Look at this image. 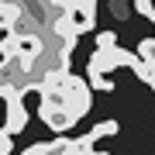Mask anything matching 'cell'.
<instances>
[{"label":"cell","instance_id":"277c9868","mask_svg":"<svg viewBox=\"0 0 155 155\" xmlns=\"http://www.w3.org/2000/svg\"><path fill=\"white\" fill-rule=\"evenodd\" d=\"M21 14H24L21 7L0 4V28H4V31H14V24H17V17H21Z\"/></svg>","mask_w":155,"mask_h":155},{"label":"cell","instance_id":"ba28073f","mask_svg":"<svg viewBox=\"0 0 155 155\" xmlns=\"http://www.w3.org/2000/svg\"><path fill=\"white\" fill-rule=\"evenodd\" d=\"M134 11L148 21H155V0H134Z\"/></svg>","mask_w":155,"mask_h":155},{"label":"cell","instance_id":"8992f818","mask_svg":"<svg viewBox=\"0 0 155 155\" xmlns=\"http://www.w3.org/2000/svg\"><path fill=\"white\" fill-rule=\"evenodd\" d=\"M110 134H117V121H100L93 131H90V138L100 141V138H110Z\"/></svg>","mask_w":155,"mask_h":155},{"label":"cell","instance_id":"6da1fadb","mask_svg":"<svg viewBox=\"0 0 155 155\" xmlns=\"http://www.w3.org/2000/svg\"><path fill=\"white\" fill-rule=\"evenodd\" d=\"M62 97H66V110L72 114V121H79V117L90 114V104H93V97H90V86L83 83L79 76H69L62 79Z\"/></svg>","mask_w":155,"mask_h":155},{"label":"cell","instance_id":"8fae6325","mask_svg":"<svg viewBox=\"0 0 155 155\" xmlns=\"http://www.w3.org/2000/svg\"><path fill=\"white\" fill-rule=\"evenodd\" d=\"M24 155H48V145H31Z\"/></svg>","mask_w":155,"mask_h":155},{"label":"cell","instance_id":"9c48e42d","mask_svg":"<svg viewBox=\"0 0 155 155\" xmlns=\"http://www.w3.org/2000/svg\"><path fill=\"white\" fill-rule=\"evenodd\" d=\"M0 52H4V59H11V55H17V35H7V38L0 41Z\"/></svg>","mask_w":155,"mask_h":155},{"label":"cell","instance_id":"30bf717a","mask_svg":"<svg viewBox=\"0 0 155 155\" xmlns=\"http://www.w3.org/2000/svg\"><path fill=\"white\" fill-rule=\"evenodd\" d=\"M11 152H14V138L0 131V155H11Z\"/></svg>","mask_w":155,"mask_h":155},{"label":"cell","instance_id":"52a82bcc","mask_svg":"<svg viewBox=\"0 0 155 155\" xmlns=\"http://www.w3.org/2000/svg\"><path fill=\"white\" fill-rule=\"evenodd\" d=\"M97 48H100V52H110V48H117V35H114V31H100Z\"/></svg>","mask_w":155,"mask_h":155},{"label":"cell","instance_id":"5b68a950","mask_svg":"<svg viewBox=\"0 0 155 155\" xmlns=\"http://www.w3.org/2000/svg\"><path fill=\"white\" fill-rule=\"evenodd\" d=\"M138 59L145 62V66L155 69V38H145V41L138 45Z\"/></svg>","mask_w":155,"mask_h":155},{"label":"cell","instance_id":"3957f363","mask_svg":"<svg viewBox=\"0 0 155 155\" xmlns=\"http://www.w3.org/2000/svg\"><path fill=\"white\" fill-rule=\"evenodd\" d=\"M41 121L52 127V131H66V127H72L76 121H72L69 110H62V107H41Z\"/></svg>","mask_w":155,"mask_h":155},{"label":"cell","instance_id":"7a4b0ae2","mask_svg":"<svg viewBox=\"0 0 155 155\" xmlns=\"http://www.w3.org/2000/svg\"><path fill=\"white\" fill-rule=\"evenodd\" d=\"M28 127V107H24V97L21 93H7V124H4V134H21Z\"/></svg>","mask_w":155,"mask_h":155}]
</instances>
